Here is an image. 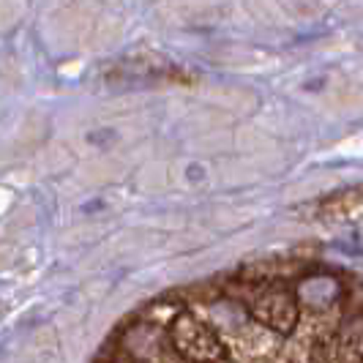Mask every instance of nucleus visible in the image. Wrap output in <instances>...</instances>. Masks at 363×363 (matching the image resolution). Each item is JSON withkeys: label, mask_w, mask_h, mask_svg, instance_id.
Returning a JSON list of instances; mask_svg holds the SVG:
<instances>
[{"label": "nucleus", "mask_w": 363, "mask_h": 363, "mask_svg": "<svg viewBox=\"0 0 363 363\" xmlns=\"http://www.w3.org/2000/svg\"><path fill=\"white\" fill-rule=\"evenodd\" d=\"M257 317L268 328L287 330L298 320V306H295L290 292L279 290V287H265L257 298Z\"/></svg>", "instance_id": "obj_1"}, {"label": "nucleus", "mask_w": 363, "mask_h": 363, "mask_svg": "<svg viewBox=\"0 0 363 363\" xmlns=\"http://www.w3.org/2000/svg\"><path fill=\"white\" fill-rule=\"evenodd\" d=\"M342 301V284L330 276H311L301 284V309L325 314L333 311Z\"/></svg>", "instance_id": "obj_2"}, {"label": "nucleus", "mask_w": 363, "mask_h": 363, "mask_svg": "<svg viewBox=\"0 0 363 363\" xmlns=\"http://www.w3.org/2000/svg\"><path fill=\"white\" fill-rule=\"evenodd\" d=\"M175 342H178V350L200 358V361H208V358H216L218 355V345L213 339V333L205 325L194 323L191 317H181L178 325H175Z\"/></svg>", "instance_id": "obj_3"}]
</instances>
